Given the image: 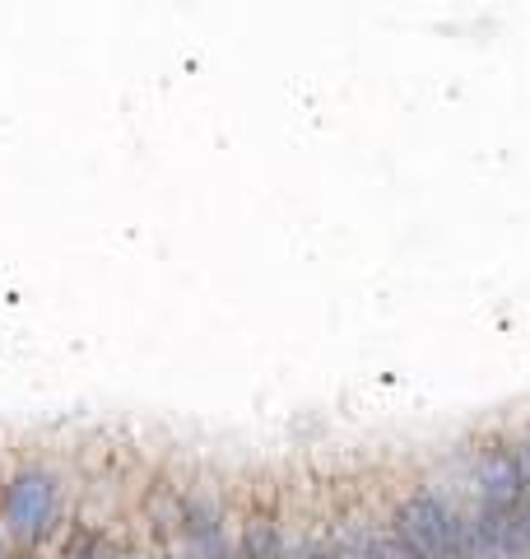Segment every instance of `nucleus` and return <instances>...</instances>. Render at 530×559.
Returning a JSON list of instances; mask_svg holds the SVG:
<instances>
[{
	"label": "nucleus",
	"mask_w": 530,
	"mask_h": 559,
	"mask_svg": "<svg viewBox=\"0 0 530 559\" xmlns=\"http://www.w3.org/2000/svg\"><path fill=\"white\" fill-rule=\"evenodd\" d=\"M392 536L414 559H470L466 513L437 489H423V495H410L400 503Z\"/></svg>",
	"instance_id": "nucleus-1"
},
{
	"label": "nucleus",
	"mask_w": 530,
	"mask_h": 559,
	"mask_svg": "<svg viewBox=\"0 0 530 559\" xmlns=\"http://www.w3.org/2000/svg\"><path fill=\"white\" fill-rule=\"evenodd\" d=\"M61 509V485L47 471H20L5 485V499H0V513H5V527L20 540H38Z\"/></svg>",
	"instance_id": "nucleus-2"
}]
</instances>
